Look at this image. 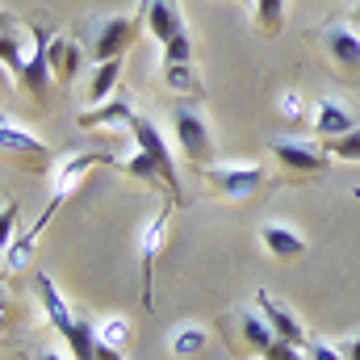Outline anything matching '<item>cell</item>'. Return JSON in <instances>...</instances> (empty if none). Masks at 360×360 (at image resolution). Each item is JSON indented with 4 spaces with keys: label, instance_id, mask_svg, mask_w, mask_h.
Instances as JSON below:
<instances>
[{
    "label": "cell",
    "instance_id": "6da1fadb",
    "mask_svg": "<svg viewBox=\"0 0 360 360\" xmlns=\"http://www.w3.org/2000/svg\"><path fill=\"white\" fill-rule=\"evenodd\" d=\"M101 164H109V155H105V151L63 155V160L55 164V172H51V184H55V188H51V201H46L42 218H38V222H34L30 231H38V235H42V226H46V222L55 218V210H59V205H63V201H68V197H72V193H76V188L84 184V176H89L92 168H101Z\"/></svg>",
    "mask_w": 360,
    "mask_h": 360
},
{
    "label": "cell",
    "instance_id": "7a4b0ae2",
    "mask_svg": "<svg viewBox=\"0 0 360 360\" xmlns=\"http://www.w3.org/2000/svg\"><path fill=\"white\" fill-rule=\"evenodd\" d=\"M172 134H176L180 155H184L193 168H210V164H214V130H210V122H205L193 105L180 101L176 109H172Z\"/></svg>",
    "mask_w": 360,
    "mask_h": 360
},
{
    "label": "cell",
    "instance_id": "3957f363",
    "mask_svg": "<svg viewBox=\"0 0 360 360\" xmlns=\"http://www.w3.org/2000/svg\"><path fill=\"white\" fill-rule=\"evenodd\" d=\"M272 155H276V164L285 168L289 180L323 176L327 164H331L327 143H306V139H272Z\"/></svg>",
    "mask_w": 360,
    "mask_h": 360
},
{
    "label": "cell",
    "instance_id": "277c9868",
    "mask_svg": "<svg viewBox=\"0 0 360 360\" xmlns=\"http://www.w3.org/2000/svg\"><path fill=\"white\" fill-rule=\"evenodd\" d=\"M0 143H4V160L17 164L21 172H34V176L51 172V147L42 139H34L25 126H17L13 117L0 122Z\"/></svg>",
    "mask_w": 360,
    "mask_h": 360
},
{
    "label": "cell",
    "instance_id": "5b68a950",
    "mask_svg": "<svg viewBox=\"0 0 360 360\" xmlns=\"http://www.w3.org/2000/svg\"><path fill=\"white\" fill-rule=\"evenodd\" d=\"M226 340H231L235 356H269L276 331L269 327V319L260 314V306H243V310L231 314V331H226Z\"/></svg>",
    "mask_w": 360,
    "mask_h": 360
},
{
    "label": "cell",
    "instance_id": "8992f818",
    "mask_svg": "<svg viewBox=\"0 0 360 360\" xmlns=\"http://www.w3.org/2000/svg\"><path fill=\"white\" fill-rule=\"evenodd\" d=\"M172 205H176V201L160 205V210L151 214V222L143 226V235H139V276H143V306H147V310L155 306L151 272H155V260H160V252H164V243H168V218H172Z\"/></svg>",
    "mask_w": 360,
    "mask_h": 360
},
{
    "label": "cell",
    "instance_id": "52a82bcc",
    "mask_svg": "<svg viewBox=\"0 0 360 360\" xmlns=\"http://www.w3.org/2000/svg\"><path fill=\"white\" fill-rule=\"evenodd\" d=\"M201 180H205L210 193L239 201V197H252L264 184V168L260 164H210V168H201Z\"/></svg>",
    "mask_w": 360,
    "mask_h": 360
},
{
    "label": "cell",
    "instance_id": "ba28073f",
    "mask_svg": "<svg viewBox=\"0 0 360 360\" xmlns=\"http://www.w3.org/2000/svg\"><path fill=\"white\" fill-rule=\"evenodd\" d=\"M130 134H134V147H143L160 168H164V180H168V197L172 201H184V188H180V176H176V160H172V151H168V143H164V130L151 122V117H134V126H130Z\"/></svg>",
    "mask_w": 360,
    "mask_h": 360
},
{
    "label": "cell",
    "instance_id": "9c48e42d",
    "mask_svg": "<svg viewBox=\"0 0 360 360\" xmlns=\"http://www.w3.org/2000/svg\"><path fill=\"white\" fill-rule=\"evenodd\" d=\"M130 42H134V17H130V13L105 17V21L96 25V34H92V46H89L92 63H109V59H122Z\"/></svg>",
    "mask_w": 360,
    "mask_h": 360
},
{
    "label": "cell",
    "instance_id": "30bf717a",
    "mask_svg": "<svg viewBox=\"0 0 360 360\" xmlns=\"http://www.w3.org/2000/svg\"><path fill=\"white\" fill-rule=\"evenodd\" d=\"M319 42L327 46L331 63H335L348 80H360V34L352 25H327Z\"/></svg>",
    "mask_w": 360,
    "mask_h": 360
},
{
    "label": "cell",
    "instance_id": "8fae6325",
    "mask_svg": "<svg viewBox=\"0 0 360 360\" xmlns=\"http://www.w3.org/2000/svg\"><path fill=\"white\" fill-rule=\"evenodd\" d=\"M134 105H130V96H122V92H113L109 101H101V105H92L89 113H80V130H130L134 126Z\"/></svg>",
    "mask_w": 360,
    "mask_h": 360
},
{
    "label": "cell",
    "instance_id": "7c38bea8",
    "mask_svg": "<svg viewBox=\"0 0 360 360\" xmlns=\"http://www.w3.org/2000/svg\"><path fill=\"white\" fill-rule=\"evenodd\" d=\"M34 289H38V302H42V310H46V323L68 340L72 331H76V323H80V314L68 306V297L55 289V281L51 276H34Z\"/></svg>",
    "mask_w": 360,
    "mask_h": 360
},
{
    "label": "cell",
    "instance_id": "4fadbf2b",
    "mask_svg": "<svg viewBox=\"0 0 360 360\" xmlns=\"http://www.w3.org/2000/svg\"><path fill=\"white\" fill-rule=\"evenodd\" d=\"M256 306H260V314L269 319V327L276 331V340H289V344H297V348H306L310 340H306V331H302V323H297V314L285 306V302H276L269 289H260L256 293Z\"/></svg>",
    "mask_w": 360,
    "mask_h": 360
},
{
    "label": "cell",
    "instance_id": "5bb4252c",
    "mask_svg": "<svg viewBox=\"0 0 360 360\" xmlns=\"http://www.w3.org/2000/svg\"><path fill=\"white\" fill-rule=\"evenodd\" d=\"M360 122L356 113L348 109V105H340L335 96H323L319 105H314V134L327 143V139H340V134H352Z\"/></svg>",
    "mask_w": 360,
    "mask_h": 360
},
{
    "label": "cell",
    "instance_id": "9a60e30c",
    "mask_svg": "<svg viewBox=\"0 0 360 360\" xmlns=\"http://www.w3.org/2000/svg\"><path fill=\"white\" fill-rule=\"evenodd\" d=\"M139 13L147 17V30H151V38H155L160 46L184 30V21H180V13H176L172 0H147V4H139Z\"/></svg>",
    "mask_w": 360,
    "mask_h": 360
},
{
    "label": "cell",
    "instance_id": "2e32d148",
    "mask_svg": "<svg viewBox=\"0 0 360 360\" xmlns=\"http://www.w3.org/2000/svg\"><path fill=\"white\" fill-rule=\"evenodd\" d=\"M80 59H84V46H76V38H68V34L51 38V72H55V80H59L63 89L76 80Z\"/></svg>",
    "mask_w": 360,
    "mask_h": 360
},
{
    "label": "cell",
    "instance_id": "e0dca14e",
    "mask_svg": "<svg viewBox=\"0 0 360 360\" xmlns=\"http://www.w3.org/2000/svg\"><path fill=\"white\" fill-rule=\"evenodd\" d=\"M260 243L269 248V256H276V260H297L306 252V239L297 231H289V226H276V222L260 226Z\"/></svg>",
    "mask_w": 360,
    "mask_h": 360
},
{
    "label": "cell",
    "instance_id": "ac0fdd59",
    "mask_svg": "<svg viewBox=\"0 0 360 360\" xmlns=\"http://www.w3.org/2000/svg\"><path fill=\"white\" fill-rule=\"evenodd\" d=\"M210 344V331L201 327V323H184V327H176L172 335H168V352L176 360H184V356H197L201 348Z\"/></svg>",
    "mask_w": 360,
    "mask_h": 360
},
{
    "label": "cell",
    "instance_id": "d6986e66",
    "mask_svg": "<svg viewBox=\"0 0 360 360\" xmlns=\"http://www.w3.org/2000/svg\"><path fill=\"white\" fill-rule=\"evenodd\" d=\"M117 80H122V59H109V63H96L89 80V105H101L117 92Z\"/></svg>",
    "mask_w": 360,
    "mask_h": 360
},
{
    "label": "cell",
    "instance_id": "ffe728a7",
    "mask_svg": "<svg viewBox=\"0 0 360 360\" xmlns=\"http://www.w3.org/2000/svg\"><path fill=\"white\" fill-rule=\"evenodd\" d=\"M164 84H168V92L188 96V101H201V92H205L197 72H193V63H164Z\"/></svg>",
    "mask_w": 360,
    "mask_h": 360
},
{
    "label": "cell",
    "instance_id": "44dd1931",
    "mask_svg": "<svg viewBox=\"0 0 360 360\" xmlns=\"http://www.w3.org/2000/svg\"><path fill=\"white\" fill-rule=\"evenodd\" d=\"M252 25L264 38H276L285 30V0H252Z\"/></svg>",
    "mask_w": 360,
    "mask_h": 360
},
{
    "label": "cell",
    "instance_id": "7402d4cb",
    "mask_svg": "<svg viewBox=\"0 0 360 360\" xmlns=\"http://www.w3.org/2000/svg\"><path fill=\"white\" fill-rule=\"evenodd\" d=\"M117 168H122L126 176L143 180V184H155V188H168V180H164V168H160V164H155V160H151V155H147L143 147H139V151H134L130 160H122Z\"/></svg>",
    "mask_w": 360,
    "mask_h": 360
},
{
    "label": "cell",
    "instance_id": "603a6c76",
    "mask_svg": "<svg viewBox=\"0 0 360 360\" xmlns=\"http://www.w3.org/2000/svg\"><path fill=\"white\" fill-rule=\"evenodd\" d=\"M0 59H4V72L21 80V72H25L30 55L21 51V38H17V25H13V21H4V34H0Z\"/></svg>",
    "mask_w": 360,
    "mask_h": 360
},
{
    "label": "cell",
    "instance_id": "cb8c5ba5",
    "mask_svg": "<svg viewBox=\"0 0 360 360\" xmlns=\"http://www.w3.org/2000/svg\"><path fill=\"white\" fill-rule=\"evenodd\" d=\"M34 243H38V231H25L21 239L4 243V276H13V272H21L25 264H30V256H34Z\"/></svg>",
    "mask_w": 360,
    "mask_h": 360
},
{
    "label": "cell",
    "instance_id": "d4e9b609",
    "mask_svg": "<svg viewBox=\"0 0 360 360\" xmlns=\"http://www.w3.org/2000/svg\"><path fill=\"white\" fill-rule=\"evenodd\" d=\"M96 344H105V348H130V323L122 319V314H109V319H101L96 323Z\"/></svg>",
    "mask_w": 360,
    "mask_h": 360
},
{
    "label": "cell",
    "instance_id": "484cf974",
    "mask_svg": "<svg viewBox=\"0 0 360 360\" xmlns=\"http://www.w3.org/2000/svg\"><path fill=\"white\" fill-rule=\"evenodd\" d=\"M164 63H193V34L180 30L176 38L164 42Z\"/></svg>",
    "mask_w": 360,
    "mask_h": 360
},
{
    "label": "cell",
    "instance_id": "4316f807",
    "mask_svg": "<svg viewBox=\"0 0 360 360\" xmlns=\"http://www.w3.org/2000/svg\"><path fill=\"white\" fill-rule=\"evenodd\" d=\"M327 151H331V160H356V164H360V126L352 130V134L327 139Z\"/></svg>",
    "mask_w": 360,
    "mask_h": 360
},
{
    "label": "cell",
    "instance_id": "83f0119b",
    "mask_svg": "<svg viewBox=\"0 0 360 360\" xmlns=\"http://www.w3.org/2000/svg\"><path fill=\"white\" fill-rule=\"evenodd\" d=\"M306 360H344V352H340V344L310 340V344H306Z\"/></svg>",
    "mask_w": 360,
    "mask_h": 360
},
{
    "label": "cell",
    "instance_id": "f1b7e54d",
    "mask_svg": "<svg viewBox=\"0 0 360 360\" xmlns=\"http://www.w3.org/2000/svg\"><path fill=\"white\" fill-rule=\"evenodd\" d=\"M281 113H285L289 122H297V117H302V96H297V92H285V96H281Z\"/></svg>",
    "mask_w": 360,
    "mask_h": 360
},
{
    "label": "cell",
    "instance_id": "f546056e",
    "mask_svg": "<svg viewBox=\"0 0 360 360\" xmlns=\"http://www.w3.org/2000/svg\"><path fill=\"white\" fill-rule=\"evenodd\" d=\"M17 214H21V205H17V201H4V243H13V222H17Z\"/></svg>",
    "mask_w": 360,
    "mask_h": 360
},
{
    "label": "cell",
    "instance_id": "4dcf8cb0",
    "mask_svg": "<svg viewBox=\"0 0 360 360\" xmlns=\"http://www.w3.org/2000/svg\"><path fill=\"white\" fill-rule=\"evenodd\" d=\"M340 352H344V360H360V335L344 340V344H340Z\"/></svg>",
    "mask_w": 360,
    "mask_h": 360
},
{
    "label": "cell",
    "instance_id": "1f68e13d",
    "mask_svg": "<svg viewBox=\"0 0 360 360\" xmlns=\"http://www.w3.org/2000/svg\"><path fill=\"white\" fill-rule=\"evenodd\" d=\"M96 360H126L122 348H105V344H96Z\"/></svg>",
    "mask_w": 360,
    "mask_h": 360
},
{
    "label": "cell",
    "instance_id": "d6a6232c",
    "mask_svg": "<svg viewBox=\"0 0 360 360\" xmlns=\"http://www.w3.org/2000/svg\"><path fill=\"white\" fill-rule=\"evenodd\" d=\"M30 360H63L59 352H30Z\"/></svg>",
    "mask_w": 360,
    "mask_h": 360
},
{
    "label": "cell",
    "instance_id": "836d02e7",
    "mask_svg": "<svg viewBox=\"0 0 360 360\" xmlns=\"http://www.w3.org/2000/svg\"><path fill=\"white\" fill-rule=\"evenodd\" d=\"M352 13H356V21H360V0H356V8H352Z\"/></svg>",
    "mask_w": 360,
    "mask_h": 360
},
{
    "label": "cell",
    "instance_id": "e575fe53",
    "mask_svg": "<svg viewBox=\"0 0 360 360\" xmlns=\"http://www.w3.org/2000/svg\"><path fill=\"white\" fill-rule=\"evenodd\" d=\"M139 4H147V0H139Z\"/></svg>",
    "mask_w": 360,
    "mask_h": 360
}]
</instances>
